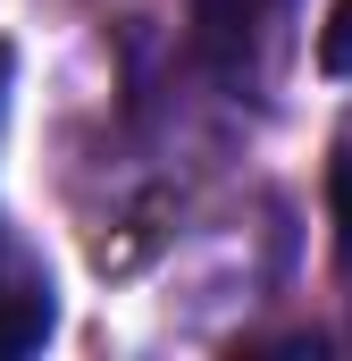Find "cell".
Returning a JSON list of instances; mask_svg holds the SVG:
<instances>
[{
	"label": "cell",
	"mask_w": 352,
	"mask_h": 361,
	"mask_svg": "<svg viewBox=\"0 0 352 361\" xmlns=\"http://www.w3.org/2000/svg\"><path fill=\"white\" fill-rule=\"evenodd\" d=\"M294 0H193V59L218 76V85L252 92L277 59V34H285Z\"/></svg>",
	"instance_id": "6da1fadb"
},
{
	"label": "cell",
	"mask_w": 352,
	"mask_h": 361,
	"mask_svg": "<svg viewBox=\"0 0 352 361\" xmlns=\"http://www.w3.org/2000/svg\"><path fill=\"white\" fill-rule=\"evenodd\" d=\"M51 277L34 269V261H17V252H0V353H34L42 336H51Z\"/></svg>",
	"instance_id": "7a4b0ae2"
},
{
	"label": "cell",
	"mask_w": 352,
	"mask_h": 361,
	"mask_svg": "<svg viewBox=\"0 0 352 361\" xmlns=\"http://www.w3.org/2000/svg\"><path fill=\"white\" fill-rule=\"evenodd\" d=\"M327 219H336V269L352 286V118L336 126V143H327Z\"/></svg>",
	"instance_id": "3957f363"
},
{
	"label": "cell",
	"mask_w": 352,
	"mask_h": 361,
	"mask_svg": "<svg viewBox=\"0 0 352 361\" xmlns=\"http://www.w3.org/2000/svg\"><path fill=\"white\" fill-rule=\"evenodd\" d=\"M319 68L327 76H352V0H336L327 25H319Z\"/></svg>",
	"instance_id": "277c9868"
},
{
	"label": "cell",
	"mask_w": 352,
	"mask_h": 361,
	"mask_svg": "<svg viewBox=\"0 0 352 361\" xmlns=\"http://www.w3.org/2000/svg\"><path fill=\"white\" fill-rule=\"evenodd\" d=\"M8 68H17V59H8V42H0V118H8Z\"/></svg>",
	"instance_id": "5b68a950"
}]
</instances>
